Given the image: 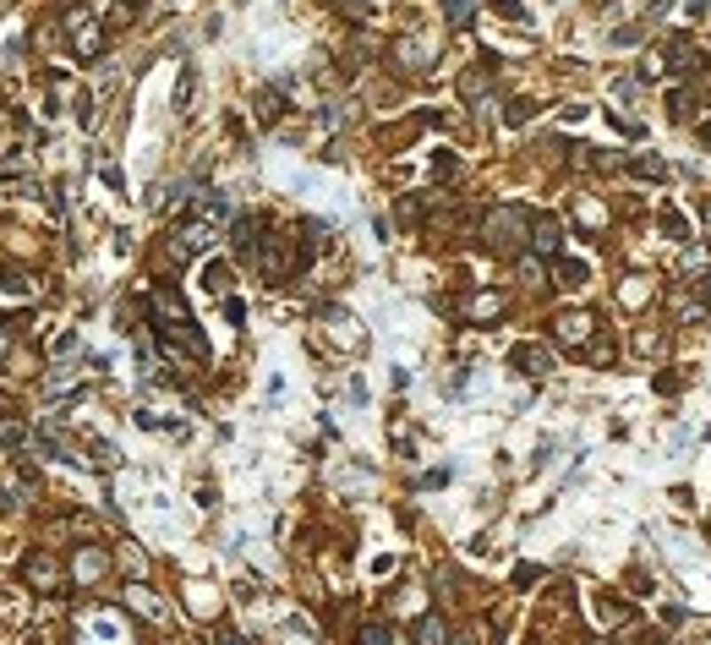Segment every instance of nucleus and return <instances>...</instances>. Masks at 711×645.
Masks as SVG:
<instances>
[{"mask_svg":"<svg viewBox=\"0 0 711 645\" xmlns=\"http://www.w3.org/2000/svg\"><path fill=\"white\" fill-rule=\"evenodd\" d=\"M536 257H559L564 252V224L553 219V214H542V219H531V241H526Z\"/></svg>","mask_w":711,"mask_h":645,"instance_id":"obj_3","label":"nucleus"},{"mask_svg":"<svg viewBox=\"0 0 711 645\" xmlns=\"http://www.w3.org/2000/svg\"><path fill=\"white\" fill-rule=\"evenodd\" d=\"M509 367L526 372V377H547V372H553V350H547V345H514Z\"/></svg>","mask_w":711,"mask_h":645,"instance_id":"obj_4","label":"nucleus"},{"mask_svg":"<svg viewBox=\"0 0 711 645\" xmlns=\"http://www.w3.org/2000/svg\"><path fill=\"white\" fill-rule=\"evenodd\" d=\"M498 312H504V296H493V290L471 301V317H476V322H488V317H498Z\"/></svg>","mask_w":711,"mask_h":645,"instance_id":"obj_13","label":"nucleus"},{"mask_svg":"<svg viewBox=\"0 0 711 645\" xmlns=\"http://www.w3.org/2000/svg\"><path fill=\"white\" fill-rule=\"evenodd\" d=\"M559 284H586V263L580 257H559Z\"/></svg>","mask_w":711,"mask_h":645,"instance_id":"obj_14","label":"nucleus"},{"mask_svg":"<svg viewBox=\"0 0 711 645\" xmlns=\"http://www.w3.org/2000/svg\"><path fill=\"white\" fill-rule=\"evenodd\" d=\"M629 170H635V175H652V181H657V175H662V159H635Z\"/></svg>","mask_w":711,"mask_h":645,"instance_id":"obj_24","label":"nucleus"},{"mask_svg":"<svg viewBox=\"0 0 711 645\" xmlns=\"http://www.w3.org/2000/svg\"><path fill=\"white\" fill-rule=\"evenodd\" d=\"M356 645H400V629L395 624H362V640H356Z\"/></svg>","mask_w":711,"mask_h":645,"instance_id":"obj_10","label":"nucleus"},{"mask_svg":"<svg viewBox=\"0 0 711 645\" xmlns=\"http://www.w3.org/2000/svg\"><path fill=\"white\" fill-rule=\"evenodd\" d=\"M186 99H191V66L181 72V88H176V105H181V110H186Z\"/></svg>","mask_w":711,"mask_h":645,"instance_id":"obj_28","label":"nucleus"},{"mask_svg":"<svg viewBox=\"0 0 711 645\" xmlns=\"http://www.w3.org/2000/svg\"><path fill=\"white\" fill-rule=\"evenodd\" d=\"M257 115H263V120H279V93H257Z\"/></svg>","mask_w":711,"mask_h":645,"instance_id":"obj_19","label":"nucleus"},{"mask_svg":"<svg viewBox=\"0 0 711 645\" xmlns=\"http://www.w3.org/2000/svg\"><path fill=\"white\" fill-rule=\"evenodd\" d=\"M493 12H504L509 22H526V6H520V0H493Z\"/></svg>","mask_w":711,"mask_h":645,"instance_id":"obj_22","label":"nucleus"},{"mask_svg":"<svg viewBox=\"0 0 711 645\" xmlns=\"http://www.w3.org/2000/svg\"><path fill=\"white\" fill-rule=\"evenodd\" d=\"M449 645H488V634L471 624V629H460V634H449Z\"/></svg>","mask_w":711,"mask_h":645,"instance_id":"obj_21","label":"nucleus"},{"mask_svg":"<svg viewBox=\"0 0 711 645\" xmlns=\"http://www.w3.org/2000/svg\"><path fill=\"white\" fill-rule=\"evenodd\" d=\"M22 574H27V579H34V586H39V591H50V586H60V569H55V558H50V553H27V558H22Z\"/></svg>","mask_w":711,"mask_h":645,"instance_id":"obj_7","label":"nucleus"},{"mask_svg":"<svg viewBox=\"0 0 711 645\" xmlns=\"http://www.w3.org/2000/svg\"><path fill=\"white\" fill-rule=\"evenodd\" d=\"M531 579H542V569H536V563H520V569H514V586H520V591L531 586Z\"/></svg>","mask_w":711,"mask_h":645,"instance_id":"obj_25","label":"nucleus"},{"mask_svg":"<svg viewBox=\"0 0 711 645\" xmlns=\"http://www.w3.org/2000/svg\"><path fill=\"white\" fill-rule=\"evenodd\" d=\"M559 339H564L569 350H586V345L597 339V317H591V312H564V317H559Z\"/></svg>","mask_w":711,"mask_h":645,"instance_id":"obj_5","label":"nucleus"},{"mask_svg":"<svg viewBox=\"0 0 711 645\" xmlns=\"http://www.w3.org/2000/svg\"><path fill=\"white\" fill-rule=\"evenodd\" d=\"M455 170H460V159H455V153H438V159H433V175H438V181H449Z\"/></svg>","mask_w":711,"mask_h":645,"instance_id":"obj_18","label":"nucleus"},{"mask_svg":"<svg viewBox=\"0 0 711 645\" xmlns=\"http://www.w3.org/2000/svg\"><path fill=\"white\" fill-rule=\"evenodd\" d=\"M673 120H690V88L673 93Z\"/></svg>","mask_w":711,"mask_h":645,"instance_id":"obj_23","label":"nucleus"},{"mask_svg":"<svg viewBox=\"0 0 711 645\" xmlns=\"http://www.w3.org/2000/svg\"><path fill=\"white\" fill-rule=\"evenodd\" d=\"M416 645H449V624L438 618V612H427V618L416 624Z\"/></svg>","mask_w":711,"mask_h":645,"instance_id":"obj_9","label":"nucleus"},{"mask_svg":"<svg viewBox=\"0 0 711 645\" xmlns=\"http://www.w3.org/2000/svg\"><path fill=\"white\" fill-rule=\"evenodd\" d=\"M668 66H673V72H695V66H700L695 44H690V39H673V44H668Z\"/></svg>","mask_w":711,"mask_h":645,"instance_id":"obj_8","label":"nucleus"},{"mask_svg":"<svg viewBox=\"0 0 711 645\" xmlns=\"http://www.w3.org/2000/svg\"><path fill=\"white\" fill-rule=\"evenodd\" d=\"M219 645H246V640H236V634H219Z\"/></svg>","mask_w":711,"mask_h":645,"instance_id":"obj_30","label":"nucleus"},{"mask_svg":"<svg viewBox=\"0 0 711 645\" xmlns=\"http://www.w3.org/2000/svg\"><path fill=\"white\" fill-rule=\"evenodd\" d=\"M706 301H711V279H706Z\"/></svg>","mask_w":711,"mask_h":645,"instance_id":"obj_32","label":"nucleus"},{"mask_svg":"<svg viewBox=\"0 0 711 645\" xmlns=\"http://www.w3.org/2000/svg\"><path fill=\"white\" fill-rule=\"evenodd\" d=\"M334 12H345L350 22H372V0H334Z\"/></svg>","mask_w":711,"mask_h":645,"instance_id":"obj_15","label":"nucleus"},{"mask_svg":"<svg viewBox=\"0 0 711 645\" xmlns=\"http://www.w3.org/2000/svg\"><path fill=\"white\" fill-rule=\"evenodd\" d=\"M121 6H143V0H121Z\"/></svg>","mask_w":711,"mask_h":645,"instance_id":"obj_31","label":"nucleus"},{"mask_svg":"<svg viewBox=\"0 0 711 645\" xmlns=\"http://www.w3.org/2000/svg\"><path fill=\"white\" fill-rule=\"evenodd\" d=\"M662 230H668L673 241H684V236H690V224H684V214H678V208H662Z\"/></svg>","mask_w":711,"mask_h":645,"instance_id":"obj_17","label":"nucleus"},{"mask_svg":"<svg viewBox=\"0 0 711 645\" xmlns=\"http://www.w3.org/2000/svg\"><path fill=\"white\" fill-rule=\"evenodd\" d=\"M531 115H536V99H514V105L504 110V120H509V126H526Z\"/></svg>","mask_w":711,"mask_h":645,"instance_id":"obj_16","label":"nucleus"},{"mask_svg":"<svg viewBox=\"0 0 711 645\" xmlns=\"http://www.w3.org/2000/svg\"><path fill=\"white\" fill-rule=\"evenodd\" d=\"M526 241H531V214H526V208L504 203V208H493L488 219H481V246H488V252H498V257H520Z\"/></svg>","mask_w":711,"mask_h":645,"instance_id":"obj_1","label":"nucleus"},{"mask_svg":"<svg viewBox=\"0 0 711 645\" xmlns=\"http://www.w3.org/2000/svg\"><path fill=\"white\" fill-rule=\"evenodd\" d=\"M66 34H72V50H77V60H99V50H105V27L93 22V12L72 6V12H66Z\"/></svg>","mask_w":711,"mask_h":645,"instance_id":"obj_2","label":"nucleus"},{"mask_svg":"<svg viewBox=\"0 0 711 645\" xmlns=\"http://www.w3.org/2000/svg\"><path fill=\"white\" fill-rule=\"evenodd\" d=\"M257 230H263V219H252V214H241L230 224V241H236V252L246 257V263H257V246H263V236H257Z\"/></svg>","mask_w":711,"mask_h":645,"instance_id":"obj_6","label":"nucleus"},{"mask_svg":"<svg viewBox=\"0 0 711 645\" xmlns=\"http://www.w3.org/2000/svg\"><path fill=\"white\" fill-rule=\"evenodd\" d=\"M203 290H208V296H224V290H230V268H224V263H208V268H203Z\"/></svg>","mask_w":711,"mask_h":645,"instance_id":"obj_11","label":"nucleus"},{"mask_svg":"<svg viewBox=\"0 0 711 645\" xmlns=\"http://www.w3.org/2000/svg\"><path fill=\"white\" fill-rule=\"evenodd\" d=\"M99 569H105V558H99V553H82V558H77V574H82V579H93Z\"/></svg>","mask_w":711,"mask_h":645,"instance_id":"obj_20","label":"nucleus"},{"mask_svg":"<svg viewBox=\"0 0 711 645\" xmlns=\"http://www.w3.org/2000/svg\"><path fill=\"white\" fill-rule=\"evenodd\" d=\"M17 443H27V422L6 416V422H0V448H17Z\"/></svg>","mask_w":711,"mask_h":645,"instance_id":"obj_12","label":"nucleus"},{"mask_svg":"<svg viewBox=\"0 0 711 645\" xmlns=\"http://www.w3.org/2000/svg\"><path fill=\"white\" fill-rule=\"evenodd\" d=\"M695 137H700V143L711 148V120H700V126H695Z\"/></svg>","mask_w":711,"mask_h":645,"instance_id":"obj_29","label":"nucleus"},{"mask_svg":"<svg viewBox=\"0 0 711 645\" xmlns=\"http://www.w3.org/2000/svg\"><path fill=\"white\" fill-rule=\"evenodd\" d=\"M706 219H711V203H706Z\"/></svg>","mask_w":711,"mask_h":645,"instance_id":"obj_33","label":"nucleus"},{"mask_svg":"<svg viewBox=\"0 0 711 645\" xmlns=\"http://www.w3.org/2000/svg\"><path fill=\"white\" fill-rule=\"evenodd\" d=\"M443 6H449V17H455V22H471V0H443Z\"/></svg>","mask_w":711,"mask_h":645,"instance_id":"obj_26","label":"nucleus"},{"mask_svg":"<svg viewBox=\"0 0 711 645\" xmlns=\"http://www.w3.org/2000/svg\"><path fill=\"white\" fill-rule=\"evenodd\" d=\"M678 383H684L678 372H662V377H657V394H678Z\"/></svg>","mask_w":711,"mask_h":645,"instance_id":"obj_27","label":"nucleus"}]
</instances>
